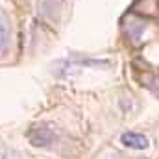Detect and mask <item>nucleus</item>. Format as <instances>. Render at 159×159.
<instances>
[{
	"instance_id": "obj_1",
	"label": "nucleus",
	"mask_w": 159,
	"mask_h": 159,
	"mask_svg": "<svg viewBox=\"0 0 159 159\" xmlns=\"http://www.w3.org/2000/svg\"><path fill=\"white\" fill-rule=\"evenodd\" d=\"M120 143L126 146V148H131V150H146L150 146V139L143 133H137V131H126L120 135Z\"/></svg>"
},
{
	"instance_id": "obj_2",
	"label": "nucleus",
	"mask_w": 159,
	"mask_h": 159,
	"mask_svg": "<svg viewBox=\"0 0 159 159\" xmlns=\"http://www.w3.org/2000/svg\"><path fill=\"white\" fill-rule=\"evenodd\" d=\"M30 143L34 144V146H48L50 143H52V139H54V135H52V131L48 129V128H44V126H39V128H34L32 131H30Z\"/></svg>"
},
{
	"instance_id": "obj_3",
	"label": "nucleus",
	"mask_w": 159,
	"mask_h": 159,
	"mask_svg": "<svg viewBox=\"0 0 159 159\" xmlns=\"http://www.w3.org/2000/svg\"><path fill=\"white\" fill-rule=\"evenodd\" d=\"M9 44V26H7V20L2 17L0 20V52Z\"/></svg>"
}]
</instances>
